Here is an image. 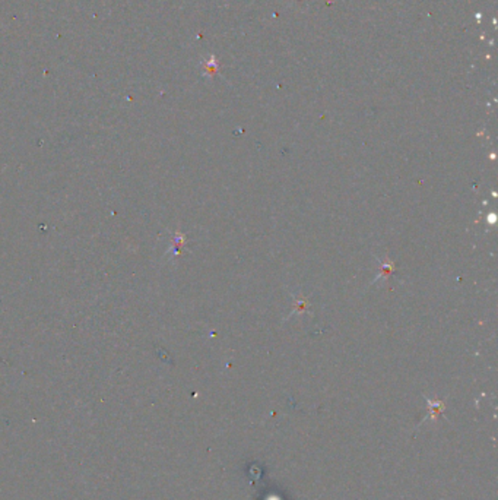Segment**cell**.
I'll return each mask as SVG.
<instances>
[{
    "mask_svg": "<svg viewBox=\"0 0 498 500\" xmlns=\"http://www.w3.org/2000/svg\"><path fill=\"white\" fill-rule=\"evenodd\" d=\"M185 234H181L180 232H177L176 233V237H174V248H173V253L174 255H178L180 253V249H181V246H183V243H185Z\"/></svg>",
    "mask_w": 498,
    "mask_h": 500,
    "instance_id": "1",
    "label": "cell"
}]
</instances>
